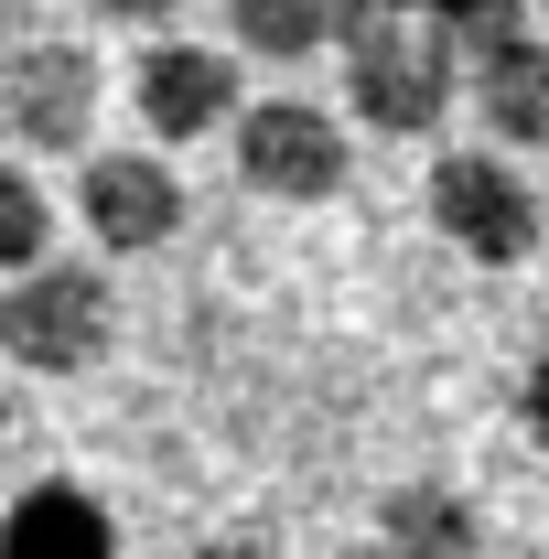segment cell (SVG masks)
Instances as JSON below:
<instances>
[{
  "label": "cell",
  "instance_id": "cell-1",
  "mask_svg": "<svg viewBox=\"0 0 549 559\" xmlns=\"http://www.w3.org/2000/svg\"><path fill=\"white\" fill-rule=\"evenodd\" d=\"M335 55H344V108L377 140H431L475 97L464 33H442V22H420V11H388V0H344Z\"/></svg>",
  "mask_w": 549,
  "mask_h": 559
},
{
  "label": "cell",
  "instance_id": "cell-2",
  "mask_svg": "<svg viewBox=\"0 0 549 559\" xmlns=\"http://www.w3.org/2000/svg\"><path fill=\"white\" fill-rule=\"evenodd\" d=\"M119 334V290L97 259H44L33 280L0 290V355L22 377H86Z\"/></svg>",
  "mask_w": 549,
  "mask_h": 559
},
{
  "label": "cell",
  "instance_id": "cell-3",
  "mask_svg": "<svg viewBox=\"0 0 549 559\" xmlns=\"http://www.w3.org/2000/svg\"><path fill=\"white\" fill-rule=\"evenodd\" d=\"M226 151H237V183L270 194V205H324V194H344V173H355L344 119L313 108V97H259V108L226 130Z\"/></svg>",
  "mask_w": 549,
  "mask_h": 559
},
{
  "label": "cell",
  "instance_id": "cell-4",
  "mask_svg": "<svg viewBox=\"0 0 549 559\" xmlns=\"http://www.w3.org/2000/svg\"><path fill=\"white\" fill-rule=\"evenodd\" d=\"M431 226H442L475 270H517V259H539V237H549L528 173H517V162H484V151H442V162H431Z\"/></svg>",
  "mask_w": 549,
  "mask_h": 559
},
{
  "label": "cell",
  "instance_id": "cell-5",
  "mask_svg": "<svg viewBox=\"0 0 549 559\" xmlns=\"http://www.w3.org/2000/svg\"><path fill=\"white\" fill-rule=\"evenodd\" d=\"M97 97H108V66L75 33H33L0 66V130L22 151H86L97 140Z\"/></svg>",
  "mask_w": 549,
  "mask_h": 559
},
{
  "label": "cell",
  "instance_id": "cell-6",
  "mask_svg": "<svg viewBox=\"0 0 549 559\" xmlns=\"http://www.w3.org/2000/svg\"><path fill=\"white\" fill-rule=\"evenodd\" d=\"M464 66H475V108L506 151H549V22L528 0H495L475 33H464Z\"/></svg>",
  "mask_w": 549,
  "mask_h": 559
},
{
  "label": "cell",
  "instance_id": "cell-7",
  "mask_svg": "<svg viewBox=\"0 0 549 559\" xmlns=\"http://www.w3.org/2000/svg\"><path fill=\"white\" fill-rule=\"evenodd\" d=\"M75 215H86V237L108 248V259H151V248H173L184 237V173L173 162H151V151H97L86 162V183H75Z\"/></svg>",
  "mask_w": 549,
  "mask_h": 559
},
{
  "label": "cell",
  "instance_id": "cell-8",
  "mask_svg": "<svg viewBox=\"0 0 549 559\" xmlns=\"http://www.w3.org/2000/svg\"><path fill=\"white\" fill-rule=\"evenodd\" d=\"M130 108L151 140H206V130H237L248 108H237V75L215 44H184V33H162V44H140L130 66Z\"/></svg>",
  "mask_w": 549,
  "mask_h": 559
},
{
  "label": "cell",
  "instance_id": "cell-9",
  "mask_svg": "<svg viewBox=\"0 0 549 559\" xmlns=\"http://www.w3.org/2000/svg\"><path fill=\"white\" fill-rule=\"evenodd\" d=\"M0 559H119V527L86 485L44 474V485H22L0 506Z\"/></svg>",
  "mask_w": 549,
  "mask_h": 559
},
{
  "label": "cell",
  "instance_id": "cell-10",
  "mask_svg": "<svg viewBox=\"0 0 549 559\" xmlns=\"http://www.w3.org/2000/svg\"><path fill=\"white\" fill-rule=\"evenodd\" d=\"M377 559H484V516L453 485H399L377 506Z\"/></svg>",
  "mask_w": 549,
  "mask_h": 559
},
{
  "label": "cell",
  "instance_id": "cell-11",
  "mask_svg": "<svg viewBox=\"0 0 549 559\" xmlns=\"http://www.w3.org/2000/svg\"><path fill=\"white\" fill-rule=\"evenodd\" d=\"M344 0H226V33L259 55V66H313L335 44Z\"/></svg>",
  "mask_w": 549,
  "mask_h": 559
},
{
  "label": "cell",
  "instance_id": "cell-12",
  "mask_svg": "<svg viewBox=\"0 0 549 559\" xmlns=\"http://www.w3.org/2000/svg\"><path fill=\"white\" fill-rule=\"evenodd\" d=\"M44 259H55V205H44V183L22 162H0V290L33 280Z\"/></svg>",
  "mask_w": 549,
  "mask_h": 559
},
{
  "label": "cell",
  "instance_id": "cell-13",
  "mask_svg": "<svg viewBox=\"0 0 549 559\" xmlns=\"http://www.w3.org/2000/svg\"><path fill=\"white\" fill-rule=\"evenodd\" d=\"M86 22H119V33H151V44H162V33L184 22V0H86Z\"/></svg>",
  "mask_w": 549,
  "mask_h": 559
},
{
  "label": "cell",
  "instance_id": "cell-14",
  "mask_svg": "<svg viewBox=\"0 0 549 559\" xmlns=\"http://www.w3.org/2000/svg\"><path fill=\"white\" fill-rule=\"evenodd\" d=\"M517 419H528V441L549 452V345L528 355V377H517Z\"/></svg>",
  "mask_w": 549,
  "mask_h": 559
},
{
  "label": "cell",
  "instance_id": "cell-15",
  "mask_svg": "<svg viewBox=\"0 0 549 559\" xmlns=\"http://www.w3.org/2000/svg\"><path fill=\"white\" fill-rule=\"evenodd\" d=\"M388 11H420V22H442V33H475L495 0H388Z\"/></svg>",
  "mask_w": 549,
  "mask_h": 559
},
{
  "label": "cell",
  "instance_id": "cell-16",
  "mask_svg": "<svg viewBox=\"0 0 549 559\" xmlns=\"http://www.w3.org/2000/svg\"><path fill=\"white\" fill-rule=\"evenodd\" d=\"M33 33H44V0H0V66H11Z\"/></svg>",
  "mask_w": 549,
  "mask_h": 559
},
{
  "label": "cell",
  "instance_id": "cell-17",
  "mask_svg": "<svg viewBox=\"0 0 549 559\" xmlns=\"http://www.w3.org/2000/svg\"><path fill=\"white\" fill-rule=\"evenodd\" d=\"M195 559H280V549H270V538H248V527H226V538H206Z\"/></svg>",
  "mask_w": 549,
  "mask_h": 559
},
{
  "label": "cell",
  "instance_id": "cell-18",
  "mask_svg": "<svg viewBox=\"0 0 549 559\" xmlns=\"http://www.w3.org/2000/svg\"><path fill=\"white\" fill-rule=\"evenodd\" d=\"M11 419H22V409H11V388H0V452H11Z\"/></svg>",
  "mask_w": 549,
  "mask_h": 559
},
{
  "label": "cell",
  "instance_id": "cell-19",
  "mask_svg": "<svg viewBox=\"0 0 549 559\" xmlns=\"http://www.w3.org/2000/svg\"><path fill=\"white\" fill-rule=\"evenodd\" d=\"M484 559H539V549H484Z\"/></svg>",
  "mask_w": 549,
  "mask_h": 559
},
{
  "label": "cell",
  "instance_id": "cell-20",
  "mask_svg": "<svg viewBox=\"0 0 549 559\" xmlns=\"http://www.w3.org/2000/svg\"><path fill=\"white\" fill-rule=\"evenodd\" d=\"M528 11H539V22H549V0H528Z\"/></svg>",
  "mask_w": 549,
  "mask_h": 559
}]
</instances>
